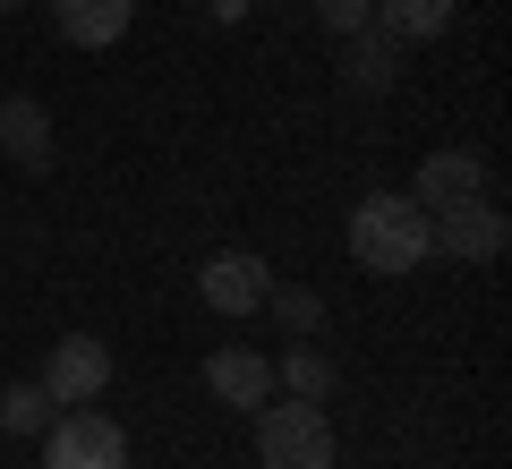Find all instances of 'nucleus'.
<instances>
[{
	"label": "nucleus",
	"instance_id": "obj_16",
	"mask_svg": "<svg viewBox=\"0 0 512 469\" xmlns=\"http://www.w3.org/2000/svg\"><path fill=\"white\" fill-rule=\"evenodd\" d=\"M316 18L333 35H359V26H376V0H316Z\"/></svg>",
	"mask_w": 512,
	"mask_h": 469
},
{
	"label": "nucleus",
	"instance_id": "obj_15",
	"mask_svg": "<svg viewBox=\"0 0 512 469\" xmlns=\"http://www.w3.org/2000/svg\"><path fill=\"white\" fill-rule=\"evenodd\" d=\"M265 307H274V325L291 333V342L325 333V299H316V290H265Z\"/></svg>",
	"mask_w": 512,
	"mask_h": 469
},
{
	"label": "nucleus",
	"instance_id": "obj_7",
	"mask_svg": "<svg viewBox=\"0 0 512 469\" xmlns=\"http://www.w3.org/2000/svg\"><path fill=\"white\" fill-rule=\"evenodd\" d=\"M205 393H214L222 410H265V401H274V359L248 350V342L214 350V359H205Z\"/></svg>",
	"mask_w": 512,
	"mask_h": 469
},
{
	"label": "nucleus",
	"instance_id": "obj_9",
	"mask_svg": "<svg viewBox=\"0 0 512 469\" xmlns=\"http://www.w3.org/2000/svg\"><path fill=\"white\" fill-rule=\"evenodd\" d=\"M410 197H419L427 214H444V205H470V197H487V163H478L470 145H444V154H427V163H419Z\"/></svg>",
	"mask_w": 512,
	"mask_h": 469
},
{
	"label": "nucleus",
	"instance_id": "obj_13",
	"mask_svg": "<svg viewBox=\"0 0 512 469\" xmlns=\"http://www.w3.org/2000/svg\"><path fill=\"white\" fill-rule=\"evenodd\" d=\"M274 384H291V401H333V359L316 342H291L274 359Z\"/></svg>",
	"mask_w": 512,
	"mask_h": 469
},
{
	"label": "nucleus",
	"instance_id": "obj_14",
	"mask_svg": "<svg viewBox=\"0 0 512 469\" xmlns=\"http://www.w3.org/2000/svg\"><path fill=\"white\" fill-rule=\"evenodd\" d=\"M52 427V393L43 384H9L0 393V435H43Z\"/></svg>",
	"mask_w": 512,
	"mask_h": 469
},
{
	"label": "nucleus",
	"instance_id": "obj_5",
	"mask_svg": "<svg viewBox=\"0 0 512 469\" xmlns=\"http://www.w3.org/2000/svg\"><path fill=\"white\" fill-rule=\"evenodd\" d=\"M265 290H274V265L248 256V248H214V256L197 265V299L214 307V316H256Z\"/></svg>",
	"mask_w": 512,
	"mask_h": 469
},
{
	"label": "nucleus",
	"instance_id": "obj_6",
	"mask_svg": "<svg viewBox=\"0 0 512 469\" xmlns=\"http://www.w3.org/2000/svg\"><path fill=\"white\" fill-rule=\"evenodd\" d=\"M436 222V248L453 256V265H495V256L512 248V222L495 214L487 197H470V205H444V214H427Z\"/></svg>",
	"mask_w": 512,
	"mask_h": 469
},
{
	"label": "nucleus",
	"instance_id": "obj_3",
	"mask_svg": "<svg viewBox=\"0 0 512 469\" xmlns=\"http://www.w3.org/2000/svg\"><path fill=\"white\" fill-rule=\"evenodd\" d=\"M43 393H52V410H86V401L111 393V350L94 342V333H60L52 350H43Z\"/></svg>",
	"mask_w": 512,
	"mask_h": 469
},
{
	"label": "nucleus",
	"instance_id": "obj_10",
	"mask_svg": "<svg viewBox=\"0 0 512 469\" xmlns=\"http://www.w3.org/2000/svg\"><path fill=\"white\" fill-rule=\"evenodd\" d=\"M342 77H350V94H393V77H402V43L384 35V26L342 35Z\"/></svg>",
	"mask_w": 512,
	"mask_h": 469
},
{
	"label": "nucleus",
	"instance_id": "obj_18",
	"mask_svg": "<svg viewBox=\"0 0 512 469\" xmlns=\"http://www.w3.org/2000/svg\"><path fill=\"white\" fill-rule=\"evenodd\" d=\"M9 9H26V0H0V18H9Z\"/></svg>",
	"mask_w": 512,
	"mask_h": 469
},
{
	"label": "nucleus",
	"instance_id": "obj_8",
	"mask_svg": "<svg viewBox=\"0 0 512 469\" xmlns=\"http://www.w3.org/2000/svg\"><path fill=\"white\" fill-rule=\"evenodd\" d=\"M0 154L18 171H52L60 163V137H52V111L35 94H0Z\"/></svg>",
	"mask_w": 512,
	"mask_h": 469
},
{
	"label": "nucleus",
	"instance_id": "obj_2",
	"mask_svg": "<svg viewBox=\"0 0 512 469\" xmlns=\"http://www.w3.org/2000/svg\"><path fill=\"white\" fill-rule=\"evenodd\" d=\"M248 418H256V461L265 469H333V452H342L325 401H265Z\"/></svg>",
	"mask_w": 512,
	"mask_h": 469
},
{
	"label": "nucleus",
	"instance_id": "obj_17",
	"mask_svg": "<svg viewBox=\"0 0 512 469\" xmlns=\"http://www.w3.org/2000/svg\"><path fill=\"white\" fill-rule=\"evenodd\" d=\"M239 9H248V0H214V18H222V26H231V18H239Z\"/></svg>",
	"mask_w": 512,
	"mask_h": 469
},
{
	"label": "nucleus",
	"instance_id": "obj_11",
	"mask_svg": "<svg viewBox=\"0 0 512 469\" xmlns=\"http://www.w3.org/2000/svg\"><path fill=\"white\" fill-rule=\"evenodd\" d=\"M128 18H137V0H52V26L77 43V52H103V43H120Z\"/></svg>",
	"mask_w": 512,
	"mask_h": 469
},
{
	"label": "nucleus",
	"instance_id": "obj_4",
	"mask_svg": "<svg viewBox=\"0 0 512 469\" xmlns=\"http://www.w3.org/2000/svg\"><path fill=\"white\" fill-rule=\"evenodd\" d=\"M43 469H128V435L103 410H69L43 427Z\"/></svg>",
	"mask_w": 512,
	"mask_h": 469
},
{
	"label": "nucleus",
	"instance_id": "obj_1",
	"mask_svg": "<svg viewBox=\"0 0 512 469\" xmlns=\"http://www.w3.org/2000/svg\"><path fill=\"white\" fill-rule=\"evenodd\" d=\"M350 256H359V273H419L427 256H436V222H427L419 197H393V188H376V197L350 205Z\"/></svg>",
	"mask_w": 512,
	"mask_h": 469
},
{
	"label": "nucleus",
	"instance_id": "obj_12",
	"mask_svg": "<svg viewBox=\"0 0 512 469\" xmlns=\"http://www.w3.org/2000/svg\"><path fill=\"white\" fill-rule=\"evenodd\" d=\"M453 18H461V0H376V26L393 43H436L453 35Z\"/></svg>",
	"mask_w": 512,
	"mask_h": 469
}]
</instances>
